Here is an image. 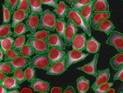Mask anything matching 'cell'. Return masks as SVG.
<instances>
[{"mask_svg": "<svg viewBox=\"0 0 123 93\" xmlns=\"http://www.w3.org/2000/svg\"><path fill=\"white\" fill-rule=\"evenodd\" d=\"M49 48H57L64 50L66 49V42L60 37L58 34H51L47 39Z\"/></svg>", "mask_w": 123, "mask_h": 93, "instance_id": "8fae6325", "label": "cell"}, {"mask_svg": "<svg viewBox=\"0 0 123 93\" xmlns=\"http://www.w3.org/2000/svg\"><path fill=\"white\" fill-rule=\"evenodd\" d=\"M55 15L53 13L47 9L43 12L41 14L40 23L38 28L39 29H48L51 31H54L55 29L56 24Z\"/></svg>", "mask_w": 123, "mask_h": 93, "instance_id": "7a4b0ae2", "label": "cell"}, {"mask_svg": "<svg viewBox=\"0 0 123 93\" xmlns=\"http://www.w3.org/2000/svg\"><path fill=\"white\" fill-rule=\"evenodd\" d=\"M64 93H75V91L73 87H68L67 89L64 91Z\"/></svg>", "mask_w": 123, "mask_h": 93, "instance_id": "7dc6e473", "label": "cell"}, {"mask_svg": "<svg viewBox=\"0 0 123 93\" xmlns=\"http://www.w3.org/2000/svg\"><path fill=\"white\" fill-rule=\"evenodd\" d=\"M78 31V28L73 22L69 20L67 23L66 29V36H65V42L67 46H71L72 44V41L74 36Z\"/></svg>", "mask_w": 123, "mask_h": 93, "instance_id": "ba28073f", "label": "cell"}, {"mask_svg": "<svg viewBox=\"0 0 123 93\" xmlns=\"http://www.w3.org/2000/svg\"><path fill=\"white\" fill-rule=\"evenodd\" d=\"M110 64L115 70H119L123 66V53L117 54L110 60Z\"/></svg>", "mask_w": 123, "mask_h": 93, "instance_id": "f1b7e54d", "label": "cell"}, {"mask_svg": "<svg viewBox=\"0 0 123 93\" xmlns=\"http://www.w3.org/2000/svg\"><path fill=\"white\" fill-rule=\"evenodd\" d=\"M33 66L28 67L25 70L24 74H25V77L26 80L28 81L29 82L32 83L33 81L35 79L36 77V71Z\"/></svg>", "mask_w": 123, "mask_h": 93, "instance_id": "836d02e7", "label": "cell"}, {"mask_svg": "<svg viewBox=\"0 0 123 93\" xmlns=\"http://www.w3.org/2000/svg\"></svg>", "mask_w": 123, "mask_h": 93, "instance_id": "680465c9", "label": "cell"}, {"mask_svg": "<svg viewBox=\"0 0 123 93\" xmlns=\"http://www.w3.org/2000/svg\"><path fill=\"white\" fill-rule=\"evenodd\" d=\"M6 62L9 63L15 70H18V69H23V68L27 67V66L29 64V63H31V59L29 57L19 56L13 60L6 61Z\"/></svg>", "mask_w": 123, "mask_h": 93, "instance_id": "7c38bea8", "label": "cell"}, {"mask_svg": "<svg viewBox=\"0 0 123 93\" xmlns=\"http://www.w3.org/2000/svg\"><path fill=\"white\" fill-rule=\"evenodd\" d=\"M12 25L10 23H4L0 26V37L1 38H6L13 35L11 31Z\"/></svg>", "mask_w": 123, "mask_h": 93, "instance_id": "1f68e13d", "label": "cell"}, {"mask_svg": "<svg viewBox=\"0 0 123 93\" xmlns=\"http://www.w3.org/2000/svg\"><path fill=\"white\" fill-rule=\"evenodd\" d=\"M66 1H67V2L69 3H70V4L73 5V3H74L76 2L77 0H66Z\"/></svg>", "mask_w": 123, "mask_h": 93, "instance_id": "db71d44e", "label": "cell"}, {"mask_svg": "<svg viewBox=\"0 0 123 93\" xmlns=\"http://www.w3.org/2000/svg\"><path fill=\"white\" fill-rule=\"evenodd\" d=\"M113 83H106L104 84L100 85L99 86L93 88V91L95 93H107L110 88L112 87Z\"/></svg>", "mask_w": 123, "mask_h": 93, "instance_id": "d590c367", "label": "cell"}, {"mask_svg": "<svg viewBox=\"0 0 123 93\" xmlns=\"http://www.w3.org/2000/svg\"><path fill=\"white\" fill-rule=\"evenodd\" d=\"M31 87L34 89L35 92L40 93H49L50 85L47 81L41 80L40 79H35L31 85Z\"/></svg>", "mask_w": 123, "mask_h": 93, "instance_id": "5bb4252c", "label": "cell"}, {"mask_svg": "<svg viewBox=\"0 0 123 93\" xmlns=\"http://www.w3.org/2000/svg\"><path fill=\"white\" fill-rule=\"evenodd\" d=\"M43 5H49L53 7H56L58 5L57 1L56 0H41Z\"/></svg>", "mask_w": 123, "mask_h": 93, "instance_id": "ee69618b", "label": "cell"}, {"mask_svg": "<svg viewBox=\"0 0 123 93\" xmlns=\"http://www.w3.org/2000/svg\"><path fill=\"white\" fill-rule=\"evenodd\" d=\"M115 28L114 25L111 21L108 20H105L104 21L100 23L99 25H98L95 29L99 31L104 32L106 35L109 34L113 31V30Z\"/></svg>", "mask_w": 123, "mask_h": 93, "instance_id": "44dd1931", "label": "cell"}, {"mask_svg": "<svg viewBox=\"0 0 123 93\" xmlns=\"http://www.w3.org/2000/svg\"><path fill=\"white\" fill-rule=\"evenodd\" d=\"M86 35L85 33L82 34H76L72 41V47L73 50L83 51L86 50Z\"/></svg>", "mask_w": 123, "mask_h": 93, "instance_id": "9c48e42d", "label": "cell"}, {"mask_svg": "<svg viewBox=\"0 0 123 93\" xmlns=\"http://www.w3.org/2000/svg\"><path fill=\"white\" fill-rule=\"evenodd\" d=\"M25 35H21V36H18L16 38L14 42L12 49L16 51H19L21 50V48L25 44Z\"/></svg>", "mask_w": 123, "mask_h": 93, "instance_id": "e575fe53", "label": "cell"}, {"mask_svg": "<svg viewBox=\"0 0 123 93\" xmlns=\"http://www.w3.org/2000/svg\"><path fill=\"white\" fill-rule=\"evenodd\" d=\"M6 78L7 77H6V74H5V73L2 72H0V83H2Z\"/></svg>", "mask_w": 123, "mask_h": 93, "instance_id": "c3c4849f", "label": "cell"}, {"mask_svg": "<svg viewBox=\"0 0 123 93\" xmlns=\"http://www.w3.org/2000/svg\"><path fill=\"white\" fill-rule=\"evenodd\" d=\"M31 13L38 14H42L43 13L42 3L41 0H29Z\"/></svg>", "mask_w": 123, "mask_h": 93, "instance_id": "cb8c5ba5", "label": "cell"}, {"mask_svg": "<svg viewBox=\"0 0 123 93\" xmlns=\"http://www.w3.org/2000/svg\"><path fill=\"white\" fill-rule=\"evenodd\" d=\"M100 48V43L94 37H91L86 42V50L89 53H97Z\"/></svg>", "mask_w": 123, "mask_h": 93, "instance_id": "ffe728a7", "label": "cell"}, {"mask_svg": "<svg viewBox=\"0 0 123 93\" xmlns=\"http://www.w3.org/2000/svg\"><path fill=\"white\" fill-rule=\"evenodd\" d=\"M13 76L16 78L19 84L22 83L26 79L25 77V74H24V72L22 70V69L15 70L14 72H13Z\"/></svg>", "mask_w": 123, "mask_h": 93, "instance_id": "ab89813d", "label": "cell"}, {"mask_svg": "<svg viewBox=\"0 0 123 93\" xmlns=\"http://www.w3.org/2000/svg\"><path fill=\"white\" fill-rule=\"evenodd\" d=\"M98 55L96 54L94 56L93 59L92 60V61L90 62L89 63H87L85 65L80 66L78 68V70H82L86 72V74L89 75H92L94 77L97 76V65L98 63Z\"/></svg>", "mask_w": 123, "mask_h": 93, "instance_id": "30bf717a", "label": "cell"}, {"mask_svg": "<svg viewBox=\"0 0 123 93\" xmlns=\"http://www.w3.org/2000/svg\"><path fill=\"white\" fill-rule=\"evenodd\" d=\"M0 71L6 74H13V72H14V69L9 63L5 62L1 63L0 64Z\"/></svg>", "mask_w": 123, "mask_h": 93, "instance_id": "f35d334b", "label": "cell"}, {"mask_svg": "<svg viewBox=\"0 0 123 93\" xmlns=\"http://www.w3.org/2000/svg\"><path fill=\"white\" fill-rule=\"evenodd\" d=\"M93 5L94 1L93 0L89 4L86 6H84L82 8H80L79 11L80 13L81 16L88 25H91V18L93 16Z\"/></svg>", "mask_w": 123, "mask_h": 93, "instance_id": "9a60e30c", "label": "cell"}, {"mask_svg": "<svg viewBox=\"0 0 123 93\" xmlns=\"http://www.w3.org/2000/svg\"><path fill=\"white\" fill-rule=\"evenodd\" d=\"M50 64H52L66 57V51L57 48H51L48 52Z\"/></svg>", "mask_w": 123, "mask_h": 93, "instance_id": "4fadbf2b", "label": "cell"}, {"mask_svg": "<svg viewBox=\"0 0 123 93\" xmlns=\"http://www.w3.org/2000/svg\"><path fill=\"white\" fill-rule=\"evenodd\" d=\"M56 1H58V0H56Z\"/></svg>", "mask_w": 123, "mask_h": 93, "instance_id": "6f0895ef", "label": "cell"}, {"mask_svg": "<svg viewBox=\"0 0 123 93\" xmlns=\"http://www.w3.org/2000/svg\"><path fill=\"white\" fill-rule=\"evenodd\" d=\"M18 10H22L27 13H30V8L29 0H19L18 5Z\"/></svg>", "mask_w": 123, "mask_h": 93, "instance_id": "b9f144b4", "label": "cell"}, {"mask_svg": "<svg viewBox=\"0 0 123 93\" xmlns=\"http://www.w3.org/2000/svg\"><path fill=\"white\" fill-rule=\"evenodd\" d=\"M76 87L80 93H87L89 88V80L84 76H81L76 80Z\"/></svg>", "mask_w": 123, "mask_h": 93, "instance_id": "7402d4cb", "label": "cell"}, {"mask_svg": "<svg viewBox=\"0 0 123 93\" xmlns=\"http://www.w3.org/2000/svg\"><path fill=\"white\" fill-rule=\"evenodd\" d=\"M115 80H121L123 82V66L121 67L119 70H118V72L115 74L114 76Z\"/></svg>", "mask_w": 123, "mask_h": 93, "instance_id": "f6af8a7d", "label": "cell"}, {"mask_svg": "<svg viewBox=\"0 0 123 93\" xmlns=\"http://www.w3.org/2000/svg\"><path fill=\"white\" fill-rule=\"evenodd\" d=\"M115 93V90L113 89H108V91H107V93Z\"/></svg>", "mask_w": 123, "mask_h": 93, "instance_id": "9f6ffc18", "label": "cell"}, {"mask_svg": "<svg viewBox=\"0 0 123 93\" xmlns=\"http://www.w3.org/2000/svg\"><path fill=\"white\" fill-rule=\"evenodd\" d=\"M4 53H3V51L2 50H0V60L1 61H2L3 59V58H4Z\"/></svg>", "mask_w": 123, "mask_h": 93, "instance_id": "f5cc1de1", "label": "cell"}, {"mask_svg": "<svg viewBox=\"0 0 123 93\" xmlns=\"http://www.w3.org/2000/svg\"><path fill=\"white\" fill-rule=\"evenodd\" d=\"M48 53H42L38 54L32 58V61L29 63L31 66L34 68L47 70V68L50 66Z\"/></svg>", "mask_w": 123, "mask_h": 93, "instance_id": "3957f363", "label": "cell"}, {"mask_svg": "<svg viewBox=\"0 0 123 93\" xmlns=\"http://www.w3.org/2000/svg\"><path fill=\"white\" fill-rule=\"evenodd\" d=\"M0 93H7V89L2 84H0Z\"/></svg>", "mask_w": 123, "mask_h": 93, "instance_id": "f907efd6", "label": "cell"}, {"mask_svg": "<svg viewBox=\"0 0 123 93\" xmlns=\"http://www.w3.org/2000/svg\"><path fill=\"white\" fill-rule=\"evenodd\" d=\"M93 11L96 12H109L108 0H94Z\"/></svg>", "mask_w": 123, "mask_h": 93, "instance_id": "603a6c76", "label": "cell"}, {"mask_svg": "<svg viewBox=\"0 0 123 93\" xmlns=\"http://www.w3.org/2000/svg\"><path fill=\"white\" fill-rule=\"evenodd\" d=\"M29 13L22 10H17L13 13L12 16V23L11 24L12 28H14L16 25L18 23H21V21H24V20L27 18H29Z\"/></svg>", "mask_w": 123, "mask_h": 93, "instance_id": "d6986e66", "label": "cell"}, {"mask_svg": "<svg viewBox=\"0 0 123 93\" xmlns=\"http://www.w3.org/2000/svg\"><path fill=\"white\" fill-rule=\"evenodd\" d=\"M93 0H77L76 2L72 5V8L76 10H80L84 6L89 4Z\"/></svg>", "mask_w": 123, "mask_h": 93, "instance_id": "60d3db41", "label": "cell"}, {"mask_svg": "<svg viewBox=\"0 0 123 93\" xmlns=\"http://www.w3.org/2000/svg\"><path fill=\"white\" fill-rule=\"evenodd\" d=\"M89 55V54L82 52V51L78 50H73L69 51L66 55L67 59V68H69L71 64L81 61Z\"/></svg>", "mask_w": 123, "mask_h": 93, "instance_id": "8992f818", "label": "cell"}, {"mask_svg": "<svg viewBox=\"0 0 123 93\" xmlns=\"http://www.w3.org/2000/svg\"><path fill=\"white\" fill-rule=\"evenodd\" d=\"M110 17V12H96L93 14L91 18V25L95 29L98 25H99L100 23L105 20L108 19Z\"/></svg>", "mask_w": 123, "mask_h": 93, "instance_id": "e0dca14e", "label": "cell"}, {"mask_svg": "<svg viewBox=\"0 0 123 93\" xmlns=\"http://www.w3.org/2000/svg\"><path fill=\"white\" fill-rule=\"evenodd\" d=\"M10 2H11V0H5V4L6 5V6L9 7Z\"/></svg>", "mask_w": 123, "mask_h": 93, "instance_id": "11a10c76", "label": "cell"}, {"mask_svg": "<svg viewBox=\"0 0 123 93\" xmlns=\"http://www.w3.org/2000/svg\"><path fill=\"white\" fill-rule=\"evenodd\" d=\"M19 52H20L21 56H24V57H30L35 53V51L32 48V46L29 44L27 42L21 48V50H19Z\"/></svg>", "mask_w": 123, "mask_h": 93, "instance_id": "d6a6232c", "label": "cell"}, {"mask_svg": "<svg viewBox=\"0 0 123 93\" xmlns=\"http://www.w3.org/2000/svg\"><path fill=\"white\" fill-rule=\"evenodd\" d=\"M40 23V18L38 14L31 13L26 21V25L29 28V31L31 33L36 32V29L38 28Z\"/></svg>", "mask_w": 123, "mask_h": 93, "instance_id": "ac0fdd59", "label": "cell"}, {"mask_svg": "<svg viewBox=\"0 0 123 93\" xmlns=\"http://www.w3.org/2000/svg\"><path fill=\"white\" fill-rule=\"evenodd\" d=\"M3 23H9L11 20V12L9 7L6 6L5 4H3Z\"/></svg>", "mask_w": 123, "mask_h": 93, "instance_id": "74e56055", "label": "cell"}, {"mask_svg": "<svg viewBox=\"0 0 123 93\" xmlns=\"http://www.w3.org/2000/svg\"><path fill=\"white\" fill-rule=\"evenodd\" d=\"M68 11V8H67V5L65 3L64 1H60L59 3L58 4L57 7H56L54 11L56 13V14L59 16L60 19H64V18L66 17V13Z\"/></svg>", "mask_w": 123, "mask_h": 93, "instance_id": "f546056e", "label": "cell"}, {"mask_svg": "<svg viewBox=\"0 0 123 93\" xmlns=\"http://www.w3.org/2000/svg\"><path fill=\"white\" fill-rule=\"evenodd\" d=\"M67 59L66 57L55 63L50 64L46 70L47 74L48 75H60L63 74L67 70Z\"/></svg>", "mask_w": 123, "mask_h": 93, "instance_id": "277c9868", "label": "cell"}, {"mask_svg": "<svg viewBox=\"0 0 123 93\" xmlns=\"http://www.w3.org/2000/svg\"><path fill=\"white\" fill-rule=\"evenodd\" d=\"M66 16L68 19L73 22L77 27L82 28L87 35L91 36V28L90 25H88L85 20L81 16L79 10L73 9L72 8H68Z\"/></svg>", "mask_w": 123, "mask_h": 93, "instance_id": "6da1fadb", "label": "cell"}, {"mask_svg": "<svg viewBox=\"0 0 123 93\" xmlns=\"http://www.w3.org/2000/svg\"><path fill=\"white\" fill-rule=\"evenodd\" d=\"M0 84H2L6 87L7 89H19V83L18 81L16 78L13 77H7L2 83H0Z\"/></svg>", "mask_w": 123, "mask_h": 93, "instance_id": "83f0119b", "label": "cell"}, {"mask_svg": "<svg viewBox=\"0 0 123 93\" xmlns=\"http://www.w3.org/2000/svg\"><path fill=\"white\" fill-rule=\"evenodd\" d=\"M19 91L18 90V89H10L8 91V93H19Z\"/></svg>", "mask_w": 123, "mask_h": 93, "instance_id": "816d5d0a", "label": "cell"}, {"mask_svg": "<svg viewBox=\"0 0 123 93\" xmlns=\"http://www.w3.org/2000/svg\"><path fill=\"white\" fill-rule=\"evenodd\" d=\"M106 43L115 47L121 53H123V34L113 31Z\"/></svg>", "mask_w": 123, "mask_h": 93, "instance_id": "5b68a950", "label": "cell"}, {"mask_svg": "<svg viewBox=\"0 0 123 93\" xmlns=\"http://www.w3.org/2000/svg\"><path fill=\"white\" fill-rule=\"evenodd\" d=\"M18 3H19V0H11L10 5H9V8L11 10V14H12L15 12V9L18 7Z\"/></svg>", "mask_w": 123, "mask_h": 93, "instance_id": "7bdbcfd3", "label": "cell"}, {"mask_svg": "<svg viewBox=\"0 0 123 93\" xmlns=\"http://www.w3.org/2000/svg\"><path fill=\"white\" fill-rule=\"evenodd\" d=\"M96 81L92 86V89L95 87L99 86L100 85L104 84L108 82V80L110 78V72L109 69L99 70L98 71L97 76H96Z\"/></svg>", "mask_w": 123, "mask_h": 93, "instance_id": "2e32d148", "label": "cell"}, {"mask_svg": "<svg viewBox=\"0 0 123 93\" xmlns=\"http://www.w3.org/2000/svg\"><path fill=\"white\" fill-rule=\"evenodd\" d=\"M27 43L32 46L35 53L37 54L42 53H48L50 50L49 49L50 48L47 43V40L29 38V40L27 41Z\"/></svg>", "mask_w": 123, "mask_h": 93, "instance_id": "52a82bcc", "label": "cell"}, {"mask_svg": "<svg viewBox=\"0 0 123 93\" xmlns=\"http://www.w3.org/2000/svg\"><path fill=\"white\" fill-rule=\"evenodd\" d=\"M66 22L63 19H56L55 24V29L57 33L59 35L62 39L65 40L66 36Z\"/></svg>", "mask_w": 123, "mask_h": 93, "instance_id": "4316f807", "label": "cell"}, {"mask_svg": "<svg viewBox=\"0 0 123 93\" xmlns=\"http://www.w3.org/2000/svg\"><path fill=\"white\" fill-rule=\"evenodd\" d=\"M20 93H33V91L30 89L29 88H27V87H25V88H24V89H21V91H20Z\"/></svg>", "mask_w": 123, "mask_h": 93, "instance_id": "681fc988", "label": "cell"}, {"mask_svg": "<svg viewBox=\"0 0 123 93\" xmlns=\"http://www.w3.org/2000/svg\"><path fill=\"white\" fill-rule=\"evenodd\" d=\"M20 55L21 54L19 51H16L14 49H11L5 53V61H9V60H13V59L19 57Z\"/></svg>", "mask_w": 123, "mask_h": 93, "instance_id": "8d00e7d4", "label": "cell"}, {"mask_svg": "<svg viewBox=\"0 0 123 93\" xmlns=\"http://www.w3.org/2000/svg\"><path fill=\"white\" fill-rule=\"evenodd\" d=\"M49 36H50V32L49 31H46V30L34 32V33H31V34H29L27 35L29 38L43 40H47Z\"/></svg>", "mask_w": 123, "mask_h": 93, "instance_id": "d4e9b609", "label": "cell"}, {"mask_svg": "<svg viewBox=\"0 0 123 93\" xmlns=\"http://www.w3.org/2000/svg\"><path fill=\"white\" fill-rule=\"evenodd\" d=\"M14 42V40L11 36L6 37V38H1L0 39L1 50H2L3 53H5L9 50L12 49Z\"/></svg>", "mask_w": 123, "mask_h": 93, "instance_id": "484cf974", "label": "cell"}, {"mask_svg": "<svg viewBox=\"0 0 123 93\" xmlns=\"http://www.w3.org/2000/svg\"><path fill=\"white\" fill-rule=\"evenodd\" d=\"M29 31V28H28L27 25H25V23H19L16 25V27L14 28L13 35L14 36L18 37L21 35H24L26 32Z\"/></svg>", "mask_w": 123, "mask_h": 93, "instance_id": "4dcf8cb0", "label": "cell"}, {"mask_svg": "<svg viewBox=\"0 0 123 93\" xmlns=\"http://www.w3.org/2000/svg\"><path fill=\"white\" fill-rule=\"evenodd\" d=\"M63 92L61 87H53L51 90V93H62Z\"/></svg>", "mask_w": 123, "mask_h": 93, "instance_id": "bcb514c9", "label": "cell"}]
</instances>
